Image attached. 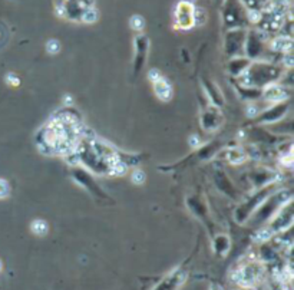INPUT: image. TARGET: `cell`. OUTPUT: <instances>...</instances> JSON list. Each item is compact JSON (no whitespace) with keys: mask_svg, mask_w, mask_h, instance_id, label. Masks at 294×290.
<instances>
[{"mask_svg":"<svg viewBox=\"0 0 294 290\" xmlns=\"http://www.w3.org/2000/svg\"><path fill=\"white\" fill-rule=\"evenodd\" d=\"M261 276H263V270L258 264H248L243 269L237 270L234 277H235V282L241 286L245 288H251L254 285H257L260 280H261Z\"/></svg>","mask_w":294,"mask_h":290,"instance_id":"1","label":"cell"},{"mask_svg":"<svg viewBox=\"0 0 294 290\" xmlns=\"http://www.w3.org/2000/svg\"><path fill=\"white\" fill-rule=\"evenodd\" d=\"M187 279V273L182 270H174L171 274L164 279L154 290H176Z\"/></svg>","mask_w":294,"mask_h":290,"instance_id":"2","label":"cell"},{"mask_svg":"<svg viewBox=\"0 0 294 290\" xmlns=\"http://www.w3.org/2000/svg\"><path fill=\"white\" fill-rule=\"evenodd\" d=\"M176 13H178V22H179V26L181 27H190L193 23H194V20H196V15H194V10H193V6L190 4V3H181L179 6H178V10H176Z\"/></svg>","mask_w":294,"mask_h":290,"instance_id":"3","label":"cell"},{"mask_svg":"<svg viewBox=\"0 0 294 290\" xmlns=\"http://www.w3.org/2000/svg\"><path fill=\"white\" fill-rule=\"evenodd\" d=\"M155 85V94L162 99V101H168L171 98V86L167 80L164 78H158V79L154 82Z\"/></svg>","mask_w":294,"mask_h":290,"instance_id":"4","label":"cell"},{"mask_svg":"<svg viewBox=\"0 0 294 290\" xmlns=\"http://www.w3.org/2000/svg\"><path fill=\"white\" fill-rule=\"evenodd\" d=\"M267 99H273V101H281V99H284L287 95H286V92H284V89L283 88H280V86H269L267 89H266V95H264Z\"/></svg>","mask_w":294,"mask_h":290,"instance_id":"5","label":"cell"},{"mask_svg":"<svg viewBox=\"0 0 294 290\" xmlns=\"http://www.w3.org/2000/svg\"><path fill=\"white\" fill-rule=\"evenodd\" d=\"M30 227L36 236H45L48 233V224L43 220H35Z\"/></svg>","mask_w":294,"mask_h":290,"instance_id":"6","label":"cell"},{"mask_svg":"<svg viewBox=\"0 0 294 290\" xmlns=\"http://www.w3.org/2000/svg\"><path fill=\"white\" fill-rule=\"evenodd\" d=\"M82 19H83L85 22H88V23L97 22V19H98V12H97V9H94V7H86V10H85L83 15H82Z\"/></svg>","mask_w":294,"mask_h":290,"instance_id":"7","label":"cell"},{"mask_svg":"<svg viewBox=\"0 0 294 290\" xmlns=\"http://www.w3.org/2000/svg\"><path fill=\"white\" fill-rule=\"evenodd\" d=\"M132 181H134L135 184H142V183L145 181V173L141 171V170L134 171V174H132Z\"/></svg>","mask_w":294,"mask_h":290,"instance_id":"8","label":"cell"},{"mask_svg":"<svg viewBox=\"0 0 294 290\" xmlns=\"http://www.w3.org/2000/svg\"><path fill=\"white\" fill-rule=\"evenodd\" d=\"M144 19L141 18V16H134L132 19H131V26L134 27L135 30H141L142 27H144Z\"/></svg>","mask_w":294,"mask_h":290,"instance_id":"9","label":"cell"},{"mask_svg":"<svg viewBox=\"0 0 294 290\" xmlns=\"http://www.w3.org/2000/svg\"><path fill=\"white\" fill-rule=\"evenodd\" d=\"M46 51L49 53H58L60 51V45L58 40H49L48 45H46Z\"/></svg>","mask_w":294,"mask_h":290,"instance_id":"10","label":"cell"},{"mask_svg":"<svg viewBox=\"0 0 294 290\" xmlns=\"http://www.w3.org/2000/svg\"><path fill=\"white\" fill-rule=\"evenodd\" d=\"M9 195V184L4 180H0V198H4Z\"/></svg>","mask_w":294,"mask_h":290,"instance_id":"11","label":"cell"},{"mask_svg":"<svg viewBox=\"0 0 294 290\" xmlns=\"http://www.w3.org/2000/svg\"><path fill=\"white\" fill-rule=\"evenodd\" d=\"M0 270H1V262H0Z\"/></svg>","mask_w":294,"mask_h":290,"instance_id":"12","label":"cell"}]
</instances>
